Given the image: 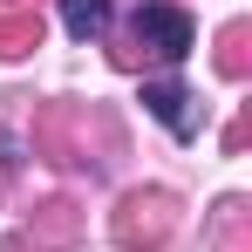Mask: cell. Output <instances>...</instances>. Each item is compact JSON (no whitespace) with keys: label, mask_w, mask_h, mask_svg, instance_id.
<instances>
[{"label":"cell","mask_w":252,"mask_h":252,"mask_svg":"<svg viewBox=\"0 0 252 252\" xmlns=\"http://www.w3.org/2000/svg\"><path fill=\"white\" fill-rule=\"evenodd\" d=\"M218 68H225V75H246V21L225 28V55H218Z\"/></svg>","instance_id":"obj_6"},{"label":"cell","mask_w":252,"mask_h":252,"mask_svg":"<svg viewBox=\"0 0 252 252\" xmlns=\"http://www.w3.org/2000/svg\"><path fill=\"white\" fill-rule=\"evenodd\" d=\"M34 48H41V14H34V7L0 14V62H21V55H34Z\"/></svg>","instance_id":"obj_4"},{"label":"cell","mask_w":252,"mask_h":252,"mask_svg":"<svg viewBox=\"0 0 252 252\" xmlns=\"http://www.w3.org/2000/svg\"><path fill=\"white\" fill-rule=\"evenodd\" d=\"M14 7H34V0H14Z\"/></svg>","instance_id":"obj_8"},{"label":"cell","mask_w":252,"mask_h":252,"mask_svg":"<svg viewBox=\"0 0 252 252\" xmlns=\"http://www.w3.org/2000/svg\"><path fill=\"white\" fill-rule=\"evenodd\" d=\"M109 14H116L109 0H62V21H68V34H75V41H95V34L109 28Z\"/></svg>","instance_id":"obj_5"},{"label":"cell","mask_w":252,"mask_h":252,"mask_svg":"<svg viewBox=\"0 0 252 252\" xmlns=\"http://www.w3.org/2000/svg\"><path fill=\"white\" fill-rule=\"evenodd\" d=\"M129 34H136V48H143V55H157V62H184V55L198 48L191 14H184V7H170V0H143Z\"/></svg>","instance_id":"obj_2"},{"label":"cell","mask_w":252,"mask_h":252,"mask_svg":"<svg viewBox=\"0 0 252 252\" xmlns=\"http://www.w3.org/2000/svg\"><path fill=\"white\" fill-rule=\"evenodd\" d=\"M75 205H48V225H41V239H68L75 232V218H68Z\"/></svg>","instance_id":"obj_7"},{"label":"cell","mask_w":252,"mask_h":252,"mask_svg":"<svg viewBox=\"0 0 252 252\" xmlns=\"http://www.w3.org/2000/svg\"><path fill=\"white\" fill-rule=\"evenodd\" d=\"M143 109H150L170 136H184V143L205 129V102H198L184 82H143Z\"/></svg>","instance_id":"obj_3"},{"label":"cell","mask_w":252,"mask_h":252,"mask_svg":"<svg viewBox=\"0 0 252 252\" xmlns=\"http://www.w3.org/2000/svg\"><path fill=\"white\" fill-rule=\"evenodd\" d=\"M170 225H177V198L170 191H129L116 205V218H109V232H116L123 252H157L170 239Z\"/></svg>","instance_id":"obj_1"}]
</instances>
